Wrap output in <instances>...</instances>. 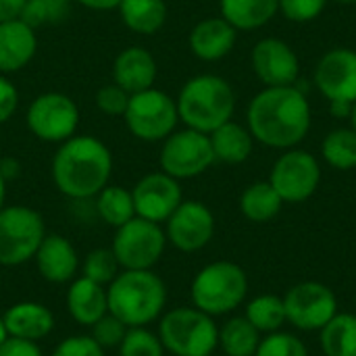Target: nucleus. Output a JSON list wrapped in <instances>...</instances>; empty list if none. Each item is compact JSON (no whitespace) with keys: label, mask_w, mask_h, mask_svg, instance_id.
<instances>
[{"label":"nucleus","mask_w":356,"mask_h":356,"mask_svg":"<svg viewBox=\"0 0 356 356\" xmlns=\"http://www.w3.org/2000/svg\"><path fill=\"white\" fill-rule=\"evenodd\" d=\"M248 131L269 148H296L311 129V104L296 86H275L261 90L246 111Z\"/></svg>","instance_id":"f257e3e1"},{"label":"nucleus","mask_w":356,"mask_h":356,"mask_svg":"<svg viewBox=\"0 0 356 356\" xmlns=\"http://www.w3.org/2000/svg\"><path fill=\"white\" fill-rule=\"evenodd\" d=\"M113 156L104 142L94 136L65 140L52 159V181L60 194L73 200L96 198L108 186Z\"/></svg>","instance_id":"f03ea898"},{"label":"nucleus","mask_w":356,"mask_h":356,"mask_svg":"<svg viewBox=\"0 0 356 356\" xmlns=\"http://www.w3.org/2000/svg\"><path fill=\"white\" fill-rule=\"evenodd\" d=\"M106 298L108 313L127 327H146L165 311L167 286L152 269H121L106 286Z\"/></svg>","instance_id":"7ed1b4c3"},{"label":"nucleus","mask_w":356,"mask_h":356,"mask_svg":"<svg viewBox=\"0 0 356 356\" xmlns=\"http://www.w3.org/2000/svg\"><path fill=\"white\" fill-rule=\"evenodd\" d=\"M175 102L186 127L202 134H211L232 121L236 111V94L232 86L227 79L211 73L188 79Z\"/></svg>","instance_id":"20e7f679"},{"label":"nucleus","mask_w":356,"mask_h":356,"mask_svg":"<svg viewBox=\"0 0 356 356\" xmlns=\"http://www.w3.org/2000/svg\"><path fill=\"white\" fill-rule=\"evenodd\" d=\"M248 294L246 271L232 261H215L202 267L190 286L192 305L211 315L221 317L236 311Z\"/></svg>","instance_id":"39448f33"},{"label":"nucleus","mask_w":356,"mask_h":356,"mask_svg":"<svg viewBox=\"0 0 356 356\" xmlns=\"http://www.w3.org/2000/svg\"><path fill=\"white\" fill-rule=\"evenodd\" d=\"M159 338L173 356H211L219 346V327L196 307H179L163 315Z\"/></svg>","instance_id":"423d86ee"},{"label":"nucleus","mask_w":356,"mask_h":356,"mask_svg":"<svg viewBox=\"0 0 356 356\" xmlns=\"http://www.w3.org/2000/svg\"><path fill=\"white\" fill-rule=\"evenodd\" d=\"M46 236L44 219L38 211L15 204L0 209V265L19 267L35 257Z\"/></svg>","instance_id":"0eeeda50"},{"label":"nucleus","mask_w":356,"mask_h":356,"mask_svg":"<svg viewBox=\"0 0 356 356\" xmlns=\"http://www.w3.org/2000/svg\"><path fill=\"white\" fill-rule=\"evenodd\" d=\"M123 119L134 138L161 142L175 131L179 121L177 102L163 90L150 88L129 96Z\"/></svg>","instance_id":"6e6552de"},{"label":"nucleus","mask_w":356,"mask_h":356,"mask_svg":"<svg viewBox=\"0 0 356 356\" xmlns=\"http://www.w3.org/2000/svg\"><path fill=\"white\" fill-rule=\"evenodd\" d=\"M167 246L165 229L142 217H134L125 225L115 229L111 250L121 269L142 271L152 269Z\"/></svg>","instance_id":"1a4fd4ad"},{"label":"nucleus","mask_w":356,"mask_h":356,"mask_svg":"<svg viewBox=\"0 0 356 356\" xmlns=\"http://www.w3.org/2000/svg\"><path fill=\"white\" fill-rule=\"evenodd\" d=\"M215 163L209 134L196 129H179L163 140L159 154L161 171L175 179H192L202 175Z\"/></svg>","instance_id":"9d476101"},{"label":"nucleus","mask_w":356,"mask_h":356,"mask_svg":"<svg viewBox=\"0 0 356 356\" xmlns=\"http://www.w3.org/2000/svg\"><path fill=\"white\" fill-rule=\"evenodd\" d=\"M25 123L42 142H65L75 136L79 125V108L67 94L44 92L27 108Z\"/></svg>","instance_id":"9b49d317"},{"label":"nucleus","mask_w":356,"mask_h":356,"mask_svg":"<svg viewBox=\"0 0 356 356\" xmlns=\"http://www.w3.org/2000/svg\"><path fill=\"white\" fill-rule=\"evenodd\" d=\"M267 181L275 188L284 202L298 204L317 192L321 181V165L311 152L290 148L273 163Z\"/></svg>","instance_id":"f8f14e48"},{"label":"nucleus","mask_w":356,"mask_h":356,"mask_svg":"<svg viewBox=\"0 0 356 356\" xmlns=\"http://www.w3.org/2000/svg\"><path fill=\"white\" fill-rule=\"evenodd\" d=\"M286 319L300 332H319L336 313L338 298L332 288L319 282H302L284 296Z\"/></svg>","instance_id":"ddd939ff"},{"label":"nucleus","mask_w":356,"mask_h":356,"mask_svg":"<svg viewBox=\"0 0 356 356\" xmlns=\"http://www.w3.org/2000/svg\"><path fill=\"white\" fill-rule=\"evenodd\" d=\"M165 223L167 240L181 252H198L215 236L213 211L198 200H184Z\"/></svg>","instance_id":"4468645a"},{"label":"nucleus","mask_w":356,"mask_h":356,"mask_svg":"<svg viewBox=\"0 0 356 356\" xmlns=\"http://www.w3.org/2000/svg\"><path fill=\"white\" fill-rule=\"evenodd\" d=\"M136 217L148 219L152 223H165L173 211L184 202L179 179L159 171L144 175L131 190Z\"/></svg>","instance_id":"2eb2a0df"},{"label":"nucleus","mask_w":356,"mask_h":356,"mask_svg":"<svg viewBox=\"0 0 356 356\" xmlns=\"http://www.w3.org/2000/svg\"><path fill=\"white\" fill-rule=\"evenodd\" d=\"M250 65L254 75L265 88L296 86L300 77V60L294 48L280 38H263L250 52Z\"/></svg>","instance_id":"dca6fc26"},{"label":"nucleus","mask_w":356,"mask_h":356,"mask_svg":"<svg viewBox=\"0 0 356 356\" xmlns=\"http://www.w3.org/2000/svg\"><path fill=\"white\" fill-rule=\"evenodd\" d=\"M315 86L330 102L356 100V50L332 48L315 67Z\"/></svg>","instance_id":"f3484780"},{"label":"nucleus","mask_w":356,"mask_h":356,"mask_svg":"<svg viewBox=\"0 0 356 356\" xmlns=\"http://www.w3.org/2000/svg\"><path fill=\"white\" fill-rule=\"evenodd\" d=\"M35 267L42 280L50 284L73 282L79 269V257L75 246L60 234H46L35 250Z\"/></svg>","instance_id":"a211bd4d"},{"label":"nucleus","mask_w":356,"mask_h":356,"mask_svg":"<svg viewBox=\"0 0 356 356\" xmlns=\"http://www.w3.org/2000/svg\"><path fill=\"white\" fill-rule=\"evenodd\" d=\"M38 38L35 29L23 19L0 21V73L21 71L35 54Z\"/></svg>","instance_id":"6ab92c4d"},{"label":"nucleus","mask_w":356,"mask_h":356,"mask_svg":"<svg viewBox=\"0 0 356 356\" xmlns=\"http://www.w3.org/2000/svg\"><path fill=\"white\" fill-rule=\"evenodd\" d=\"M238 40V29L223 17L198 21L190 31V50L196 58L213 63L227 56Z\"/></svg>","instance_id":"aec40b11"},{"label":"nucleus","mask_w":356,"mask_h":356,"mask_svg":"<svg viewBox=\"0 0 356 356\" xmlns=\"http://www.w3.org/2000/svg\"><path fill=\"white\" fill-rule=\"evenodd\" d=\"M156 60L142 46H127L113 63V81L127 94H138L154 88Z\"/></svg>","instance_id":"412c9836"},{"label":"nucleus","mask_w":356,"mask_h":356,"mask_svg":"<svg viewBox=\"0 0 356 356\" xmlns=\"http://www.w3.org/2000/svg\"><path fill=\"white\" fill-rule=\"evenodd\" d=\"M2 321H4L8 338L29 340V342L44 340L54 330L52 311L46 305L31 302V300L8 307L6 313L2 315Z\"/></svg>","instance_id":"4be33fe9"},{"label":"nucleus","mask_w":356,"mask_h":356,"mask_svg":"<svg viewBox=\"0 0 356 356\" xmlns=\"http://www.w3.org/2000/svg\"><path fill=\"white\" fill-rule=\"evenodd\" d=\"M67 311L75 323L92 327L108 313L106 288L83 275L75 277L67 290Z\"/></svg>","instance_id":"5701e85b"},{"label":"nucleus","mask_w":356,"mask_h":356,"mask_svg":"<svg viewBox=\"0 0 356 356\" xmlns=\"http://www.w3.org/2000/svg\"><path fill=\"white\" fill-rule=\"evenodd\" d=\"M219 10L238 31H252L265 27L280 13V0H219Z\"/></svg>","instance_id":"b1692460"},{"label":"nucleus","mask_w":356,"mask_h":356,"mask_svg":"<svg viewBox=\"0 0 356 356\" xmlns=\"http://www.w3.org/2000/svg\"><path fill=\"white\" fill-rule=\"evenodd\" d=\"M209 138H211V146L215 152V161H221L227 165H240L248 161V156L252 154L254 138L248 131V127L236 121L223 123L221 127L211 131Z\"/></svg>","instance_id":"393cba45"},{"label":"nucleus","mask_w":356,"mask_h":356,"mask_svg":"<svg viewBox=\"0 0 356 356\" xmlns=\"http://www.w3.org/2000/svg\"><path fill=\"white\" fill-rule=\"evenodd\" d=\"M119 13L127 29L142 35H152L167 21L165 0H121Z\"/></svg>","instance_id":"a878e982"},{"label":"nucleus","mask_w":356,"mask_h":356,"mask_svg":"<svg viewBox=\"0 0 356 356\" xmlns=\"http://www.w3.org/2000/svg\"><path fill=\"white\" fill-rule=\"evenodd\" d=\"M319 334V344L325 356H356V315L336 313Z\"/></svg>","instance_id":"bb28decb"},{"label":"nucleus","mask_w":356,"mask_h":356,"mask_svg":"<svg viewBox=\"0 0 356 356\" xmlns=\"http://www.w3.org/2000/svg\"><path fill=\"white\" fill-rule=\"evenodd\" d=\"M282 196L269 181H257L248 186L240 196V211L248 221L267 223L275 219L282 211Z\"/></svg>","instance_id":"cd10ccee"},{"label":"nucleus","mask_w":356,"mask_h":356,"mask_svg":"<svg viewBox=\"0 0 356 356\" xmlns=\"http://www.w3.org/2000/svg\"><path fill=\"white\" fill-rule=\"evenodd\" d=\"M261 344V332L246 317H232L219 330V348L225 356H254Z\"/></svg>","instance_id":"c85d7f7f"},{"label":"nucleus","mask_w":356,"mask_h":356,"mask_svg":"<svg viewBox=\"0 0 356 356\" xmlns=\"http://www.w3.org/2000/svg\"><path fill=\"white\" fill-rule=\"evenodd\" d=\"M96 211L111 227H121L136 217L131 190L123 186H104L96 196Z\"/></svg>","instance_id":"c756f323"},{"label":"nucleus","mask_w":356,"mask_h":356,"mask_svg":"<svg viewBox=\"0 0 356 356\" xmlns=\"http://www.w3.org/2000/svg\"><path fill=\"white\" fill-rule=\"evenodd\" d=\"M325 163L338 171L356 169V131L353 127H336L321 142Z\"/></svg>","instance_id":"7c9ffc66"},{"label":"nucleus","mask_w":356,"mask_h":356,"mask_svg":"<svg viewBox=\"0 0 356 356\" xmlns=\"http://www.w3.org/2000/svg\"><path fill=\"white\" fill-rule=\"evenodd\" d=\"M261 334H273L280 332L284 327V323H288L286 319V307H284V298L275 296V294H261L257 298H252L246 305V315H244Z\"/></svg>","instance_id":"2f4dec72"},{"label":"nucleus","mask_w":356,"mask_h":356,"mask_svg":"<svg viewBox=\"0 0 356 356\" xmlns=\"http://www.w3.org/2000/svg\"><path fill=\"white\" fill-rule=\"evenodd\" d=\"M69 15V0H25L19 19L33 29L46 23H60Z\"/></svg>","instance_id":"473e14b6"},{"label":"nucleus","mask_w":356,"mask_h":356,"mask_svg":"<svg viewBox=\"0 0 356 356\" xmlns=\"http://www.w3.org/2000/svg\"><path fill=\"white\" fill-rule=\"evenodd\" d=\"M117 350L119 356H165L159 334H152L146 327H129Z\"/></svg>","instance_id":"72a5a7b5"},{"label":"nucleus","mask_w":356,"mask_h":356,"mask_svg":"<svg viewBox=\"0 0 356 356\" xmlns=\"http://www.w3.org/2000/svg\"><path fill=\"white\" fill-rule=\"evenodd\" d=\"M119 271L121 267L111 248H96L83 261V277L100 286H108L119 275Z\"/></svg>","instance_id":"f704fd0d"},{"label":"nucleus","mask_w":356,"mask_h":356,"mask_svg":"<svg viewBox=\"0 0 356 356\" xmlns=\"http://www.w3.org/2000/svg\"><path fill=\"white\" fill-rule=\"evenodd\" d=\"M254 356H309V350L298 336L280 330L261 340Z\"/></svg>","instance_id":"c9c22d12"},{"label":"nucleus","mask_w":356,"mask_h":356,"mask_svg":"<svg viewBox=\"0 0 356 356\" xmlns=\"http://www.w3.org/2000/svg\"><path fill=\"white\" fill-rule=\"evenodd\" d=\"M90 330H92L90 336L100 344V348L102 350H111V348H119L121 346V342H123V338H125V334H127L129 327L123 321H119L115 315L106 313Z\"/></svg>","instance_id":"e433bc0d"},{"label":"nucleus","mask_w":356,"mask_h":356,"mask_svg":"<svg viewBox=\"0 0 356 356\" xmlns=\"http://www.w3.org/2000/svg\"><path fill=\"white\" fill-rule=\"evenodd\" d=\"M327 0H280V13L292 23L315 21L325 10Z\"/></svg>","instance_id":"4c0bfd02"},{"label":"nucleus","mask_w":356,"mask_h":356,"mask_svg":"<svg viewBox=\"0 0 356 356\" xmlns=\"http://www.w3.org/2000/svg\"><path fill=\"white\" fill-rule=\"evenodd\" d=\"M129 96L123 88H119L115 81L108 83V86H102L98 92H96V106L98 111H102L104 115L108 117H117V115H125V108H127V102H129Z\"/></svg>","instance_id":"58836bf2"},{"label":"nucleus","mask_w":356,"mask_h":356,"mask_svg":"<svg viewBox=\"0 0 356 356\" xmlns=\"http://www.w3.org/2000/svg\"><path fill=\"white\" fill-rule=\"evenodd\" d=\"M52 356H104V350L92 336H69L56 344Z\"/></svg>","instance_id":"ea45409f"},{"label":"nucleus","mask_w":356,"mask_h":356,"mask_svg":"<svg viewBox=\"0 0 356 356\" xmlns=\"http://www.w3.org/2000/svg\"><path fill=\"white\" fill-rule=\"evenodd\" d=\"M19 106V90L0 73V125L6 123Z\"/></svg>","instance_id":"a19ab883"},{"label":"nucleus","mask_w":356,"mask_h":356,"mask_svg":"<svg viewBox=\"0 0 356 356\" xmlns=\"http://www.w3.org/2000/svg\"><path fill=\"white\" fill-rule=\"evenodd\" d=\"M0 356H44L42 348L38 346V342H29V340H19V338H8L2 348Z\"/></svg>","instance_id":"79ce46f5"},{"label":"nucleus","mask_w":356,"mask_h":356,"mask_svg":"<svg viewBox=\"0 0 356 356\" xmlns=\"http://www.w3.org/2000/svg\"><path fill=\"white\" fill-rule=\"evenodd\" d=\"M0 175L4 177V181H13L21 175V163L15 156H2L0 159Z\"/></svg>","instance_id":"37998d69"},{"label":"nucleus","mask_w":356,"mask_h":356,"mask_svg":"<svg viewBox=\"0 0 356 356\" xmlns=\"http://www.w3.org/2000/svg\"><path fill=\"white\" fill-rule=\"evenodd\" d=\"M25 0H0V21L17 19L23 10Z\"/></svg>","instance_id":"c03bdc74"},{"label":"nucleus","mask_w":356,"mask_h":356,"mask_svg":"<svg viewBox=\"0 0 356 356\" xmlns=\"http://www.w3.org/2000/svg\"><path fill=\"white\" fill-rule=\"evenodd\" d=\"M77 2L92 10H113V8H119L121 4V0H77Z\"/></svg>","instance_id":"a18cd8bd"},{"label":"nucleus","mask_w":356,"mask_h":356,"mask_svg":"<svg viewBox=\"0 0 356 356\" xmlns=\"http://www.w3.org/2000/svg\"><path fill=\"white\" fill-rule=\"evenodd\" d=\"M330 106H332V115L334 117H338V119H342V117H350V111H353V104L350 102H330Z\"/></svg>","instance_id":"49530a36"},{"label":"nucleus","mask_w":356,"mask_h":356,"mask_svg":"<svg viewBox=\"0 0 356 356\" xmlns=\"http://www.w3.org/2000/svg\"><path fill=\"white\" fill-rule=\"evenodd\" d=\"M4 198H6V181H4V177L0 175V209L4 207Z\"/></svg>","instance_id":"de8ad7c7"},{"label":"nucleus","mask_w":356,"mask_h":356,"mask_svg":"<svg viewBox=\"0 0 356 356\" xmlns=\"http://www.w3.org/2000/svg\"><path fill=\"white\" fill-rule=\"evenodd\" d=\"M8 340V334H6V327H4V321H2V317H0V348H2V344Z\"/></svg>","instance_id":"09e8293b"},{"label":"nucleus","mask_w":356,"mask_h":356,"mask_svg":"<svg viewBox=\"0 0 356 356\" xmlns=\"http://www.w3.org/2000/svg\"><path fill=\"white\" fill-rule=\"evenodd\" d=\"M348 121H350V127L356 131V100L353 102V111H350V117H348Z\"/></svg>","instance_id":"8fccbe9b"},{"label":"nucleus","mask_w":356,"mask_h":356,"mask_svg":"<svg viewBox=\"0 0 356 356\" xmlns=\"http://www.w3.org/2000/svg\"><path fill=\"white\" fill-rule=\"evenodd\" d=\"M336 2H340V4H356V0H336Z\"/></svg>","instance_id":"3c124183"},{"label":"nucleus","mask_w":356,"mask_h":356,"mask_svg":"<svg viewBox=\"0 0 356 356\" xmlns=\"http://www.w3.org/2000/svg\"><path fill=\"white\" fill-rule=\"evenodd\" d=\"M0 288H2V280H0Z\"/></svg>","instance_id":"603ef678"}]
</instances>
